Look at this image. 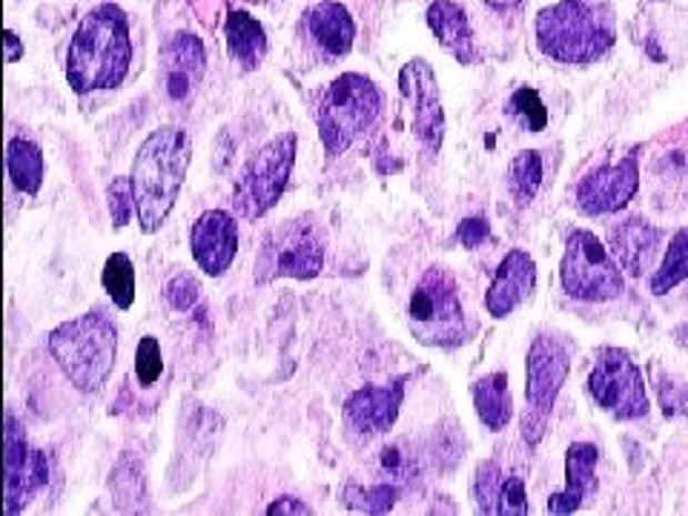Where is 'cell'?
Masks as SVG:
<instances>
[{
	"label": "cell",
	"mask_w": 688,
	"mask_h": 516,
	"mask_svg": "<svg viewBox=\"0 0 688 516\" xmlns=\"http://www.w3.org/2000/svg\"><path fill=\"white\" fill-rule=\"evenodd\" d=\"M49 353L78 391H101L118 358L115 324L101 310L69 318L49 333Z\"/></svg>",
	"instance_id": "277c9868"
},
{
	"label": "cell",
	"mask_w": 688,
	"mask_h": 516,
	"mask_svg": "<svg viewBox=\"0 0 688 516\" xmlns=\"http://www.w3.org/2000/svg\"><path fill=\"white\" fill-rule=\"evenodd\" d=\"M640 190V164L637 155H626L617 164L591 170L577 184V206L585 215L619 213Z\"/></svg>",
	"instance_id": "5bb4252c"
},
{
	"label": "cell",
	"mask_w": 688,
	"mask_h": 516,
	"mask_svg": "<svg viewBox=\"0 0 688 516\" xmlns=\"http://www.w3.org/2000/svg\"><path fill=\"white\" fill-rule=\"evenodd\" d=\"M588 393L606 413L619 422L643 419L648 413V393L643 371L619 347H599L597 365L588 376Z\"/></svg>",
	"instance_id": "8fae6325"
},
{
	"label": "cell",
	"mask_w": 688,
	"mask_h": 516,
	"mask_svg": "<svg viewBox=\"0 0 688 516\" xmlns=\"http://www.w3.org/2000/svg\"><path fill=\"white\" fill-rule=\"evenodd\" d=\"M310 38L333 58L347 55L356 41V23H353L351 12L336 3V0H322L304 14Z\"/></svg>",
	"instance_id": "7402d4cb"
},
{
	"label": "cell",
	"mask_w": 688,
	"mask_h": 516,
	"mask_svg": "<svg viewBox=\"0 0 688 516\" xmlns=\"http://www.w3.org/2000/svg\"><path fill=\"white\" fill-rule=\"evenodd\" d=\"M490 235V224L485 215H468L465 221H459V227H456V239L465 250H476L482 241H488Z\"/></svg>",
	"instance_id": "74e56055"
},
{
	"label": "cell",
	"mask_w": 688,
	"mask_h": 516,
	"mask_svg": "<svg viewBox=\"0 0 688 516\" xmlns=\"http://www.w3.org/2000/svg\"><path fill=\"white\" fill-rule=\"evenodd\" d=\"M399 90L411 107L413 132L427 155H436L445 138V112H442L439 83L434 67L425 58H413L399 72Z\"/></svg>",
	"instance_id": "7c38bea8"
},
{
	"label": "cell",
	"mask_w": 688,
	"mask_h": 516,
	"mask_svg": "<svg viewBox=\"0 0 688 516\" xmlns=\"http://www.w3.org/2000/svg\"><path fill=\"white\" fill-rule=\"evenodd\" d=\"M427 27L436 34V41L451 52L459 63H474L476 61V43H474V29H471L468 12L454 3V0H434L427 7Z\"/></svg>",
	"instance_id": "44dd1931"
},
{
	"label": "cell",
	"mask_w": 688,
	"mask_h": 516,
	"mask_svg": "<svg viewBox=\"0 0 688 516\" xmlns=\"http://www.w3.org/2000/svg\"><path fill=\"white\" fill-rule=\"evenodd\" d=\"M599 447L591 442H574L565 451V488L548 499V514L568 516L597 490Z\"/></svg>",
	"instance_id": "d6986e66"
},
{
	"label": "cell",
	"mask_w": 688,
	"mask_h": 516,
	"mask_svg": "<svg viewBox=\"0 0 688 516\" xmlns=\"http://www.w3.org/2000/svg\"><path fill=\"white\" fill-rule=\"evenodd\" d=\"M660 241L662 230L654 227L651 221L640 219V215H631V219L619 221L608 230V244H611L614 259L631 275H643L646 270H651Z\"/></svg>",
	"instance_id": "ffe728a7"
},
{
	"label": "cell",
	"mask_w": 688,
	"mask_h": 516,
	"mask_svg": "<svg viewBox=\"0 0 688 516\" xmlns=\"http://www.w3.org/2000/svg\"><path fill=\"white\" fill-rule=\"evenodd\" d=\"M471 396H474V407L479 422L488 431H505L514 416V399H510L508 387V373H488V376L476 378L474 387H471Z\"/></svg>",
	"instance_id": "603a6c76"
},
{
	"label": "cell",
	"mask_w": 688,
	"mask_h": 516,
	"mask_svg": "<svg viewBox=\"0 0 688 516\" xmlns=\"http://www.w3.org/2000/svg\"><path fill=\"white\" fill-rule=\"evenodd\" d=\"M267 514L270 516H282V514H290V516L304 514V516H310V514H313V508H310V505H304L302 499H296V496H279L275 503L267 505Z\"/></svg>",
	"instance_id": "ab89813d"
},
{
	"label": "cell",
	"mask_w": 688,
	"mask_h": 516,
	"mask_svg": "<svg viewBox=\"0 0 688 516\" xmlns=\"http://www.w3.org/2000/svg\"><path fill=\"white\" fill-rule=\"evenodd\" d=\"M688 279V230H677L668 241L666 255H662L660 270L651 275V293L654 296H666L677 284Z\"/></svg>",
	"instance_id": "4316f807"
},
{
	"label": "cell",
	"mask_w": 688,
	"mask_h": 516,
	"mask_svg": "<svg viewBox=\"0 0 688 516\" xmlns=\"http://www.w3.org/2000/svg\"><path fill=\"white\" fill-rule=\"evenodd\" d=\"M485 3H488L490 9H514V7H519L523 0H485Z\"/></svg>",
	"instance_id": "b9f144b4"
},
{
	"label": "cell",
	"mask_w": 688,
	"mask_h": 516,
	"mask_svg": "<svg viewBox=\"0 0 688 516\" xmlns=\"http://www.w3.org/2000/svg\"><path fill=\"white\" fill-rule=\"evenodd\" d=\"M462 451H465V439H462V427L454 422H442L436 431V459L445 468H454L456 462H462Z\"/></svg>",
	"instance_id": "d590c367"
},
{
	"label": "cell",
	"mask_w": 688,
	"mask_h": 516,
	"mask_svg": "<svg viewBox=\"0 0 688 516\" xmlns=\"http://www.w3.org/2000/svg\"><path fill=\"white\" fill-rule=\"evenodd\" d=\"M324 227L313 215L282 221L264 235L255 259V284H270L275 279H316L324 267Z\"/></svg>",
	"instance_id": "52a82bcc"
},
{
	"label": "cell",
	"mask_w": 688,
	"mask_h": 516,
	"mask_svg": "<svg viewBox=\"0 0 688 516\" xmlns=\"http://www.w3.org/2000/svg\"><path fill=\"white\" fill-rule=\"evenodd\" d=\"M378 468L382 474L391 476L393 485H399V488H407L413 482H419V456L413 454L407 442H393V445L382 447V454H378Z\"/></svg>",
	"instance_id": "f546056e"
},
{
	"label": "cell",
	"mask_w": 688,
	"mask_h": 516,
	"mask_svg": "<svg viewBox=\"0 0 688 516\" xmlns=\"http://www.w3.org/2000/svg\"><path fill=\"white\" fill-rule=\"evenodd\" d=\"M296 132H284L247 161L233 186V210L241 219H262L279 204L296 166Z\"/></svg>",
	"instance_id": "9c48e42d"
},
{
	"label": "cell",
	"mask_w": 688,
	"mask_h": 516,
	"mask_svg": "<svg viewBox=\"0 0 688 516\" xmlns=\"http://www.w3.org/2000/svg\"><path fill=\"white\" fill-rule=\"evenodd\" d=\"M571 371V356L559 338L539 333L528 347V362H525V399L528 407L523 413V436L528 445H539L548 427L550 411L557 405V396L563 391L565 378Z\"/></svg>",
	"instance_id": "30bf717a"
},
{
	"label": "cell",
	"mask_w": 688,
	"mask_h": 516,
	"mask_svg": "<svg viewBox=\"0 0 688 516\" xmlns=\"http://www.w3.org/2000/svg\"><path fill=\"white\" fill-rule=\"evenodd\" d=\"M660 405L666 416H677L680 411H686L688 405V393L686 387L671 382V378H662L660 382Z\"/></svg>",
	"instance_id": "f35d334b"
},
{
	"label": "cell",
	"mask_w": 688,
	"mask_h": 516,
	"mask_svg": "<svg viewBox=\"0 0 688 516\" xmlns=\"http://www.w3.org/2000/svg\"><path fill=\"white\" fill-rule=\"evenodd\" d=\"M132 63L130 21L115 3L90 9L67 49V81L75 95L118 90Z\"/></svg>",
	"instance_id": "6da1fadb"
},
{
	"label": "cell",
	"mask_w": 688,
	"mask_h": 516,
	"mask_svg": "<svg viewBox=\"0 0 688 516\" xmlns=\"http://www.w3.org/2000/svg\"><path fill=\"white\" fill-rule=\"evenodd\" d=\"M193 259L206 275H224L239 253V224L224 210H206L199 215L190 233Z\"/></svg>",
	"instance_id": "2e32d148"
},
{
	"label": "cell",
	"mask_w": 688,
	"mask_h": 516,
	"mask_svg": "<svg viewBox=\"0 0 688 516\" xmlns=\"http://www.w3.org/2000/svg\"><path fill=\"white\" fill-rule=\"evenodd\" d=\"M510 110L523 118L530 132H543L545 127H548V110H545L539 92L530 90V87H523V90L514 92V98H510Z\"/></svg>",
	"instance_id": "d6a6232c"
},
{
	"label": "cell",
	"mask_w": 688,
	"mask_h": 516,
	"mask_svg": "<svg viewBox=\"0 0 688 516\" xmlns=\"http://www.w3.org/2000/svg\"><path fill=\"white\" fill-rule=\"evenodd\" d=\"M499 514L508 516H523L528 514V494H525V479L523 476H505L503 496H499Z\"/></svg>",
	"instance_id": "8d00e7d4"
},
{
	"label": "cell",
	"mask_w": 688,
	"mask_h": 516,
	"mask_svg": "<svg viewBox=\"0 0 688 516\" xmlns=\"http://www.w3.org/2000/svg\"><path fill=\"white\" fill-rule=\"evenodd\" d=\"M382 112V92L371 78L358 72H344L322 92L316 110L318 138H322L327 159H338L351 150L358 135H365L376 124Z\"/></svg>",
	"instance_id": "5b68a950"
},
{
	"label": "cell",
	"mask_w": 688,
	"mask_h": 516,
	"mask_svg": "<svg viewBox=\"0 0 688 516\" xmlns=\"http://www.w3.org/2000/svg\"><path fill=\"white\" fill-rule=\"evenodd\" d=\"M543 184V155L537 150L516 152L508 166V193L519 206H528L537 199Z\"/></svg>",
	"instance_id": "484cf974"
},
{
	"label": "cell",
	"mask_w": 688,
	"mask_h": 516,
	"mask_svg": "<svg viewBox=\"0 0 688 516\" xmlns=\"http://www.w3.org/2000/svg\"><path fill=\"white\" fill-rule=\"evenodd\" d=\"M164 299L175 313H186L193 310L201 299V284L195 282V275L190 273H179L175 279H170L164 290Z\"/></svg>",
	"instance_id": "e575fe53"
},
{
	"label": "cell",
	"mask_w": 688,
	"mask_h": 516,
	"mask_svg": "<svg viewBox=\"0 0 688 516\" xmlns=\"http://www.w3.org/2000/svg\"><path fill=\"white\" fill-rule=\"evenodd\" d=\"M3 462H7V514H21L32 496L49 482V456L27 442L23 427L12 413H7L3 434Z\"/></svg>",
	"instance_id": "4fadbf2b"
},
{
	"label": "cell",
	"mask_w": 688,
	"mask_h": 516,
	"mask_svg": "<svg viewBox=\"0 0 688 516\" xmlns=\"http://www.w3.org/2000/svg\"><path fill=\"white\" fill-rule=\"evenodd\" d=\"M537 43L550 61L588 67L614 47L611 14L588 0H559L537 14Z\"/></svg>",
	"instance_id": "3957f363"
},
{
	"label": "cell",
	"mask_w": 688,
	"mask_h": 516,
	"mask_svg": "<svg viewBox=\"0 0 688 516\" xmlns=\"http://www.w3.org/2000/svg\"><path fill=\"white\" fill-rule=\"evenodd\" d=\"M227 49L230 55L241 63L244 69H255L267 55V34H264L262 23L255 21L247 12H230L227 23Z\"/></svg>",
	"instance_id": "cb8c5ba5"
},
{
	"label": "cell",
	"mask_w": 688,
	"mask_h": 516,
	"mask_svg": "<svg viewBox=\"0 0 688 516\" xmlns=\"http://www.w3.org/2000/svg\"><path fill=\"white\" fill-rule=\"evenodd\" d=\"M206 75L204 41L193 32L172 34L161 52V87L172 103H186Z\"/></svg>",
	"instance_id": "9a60e30c"
},
{
	"label": "cell",
	"mask_w": 688,
	"mask_h": 516,
	"mask_svg": "<svg viewBox=\"0 0 688 516\" xmlns=\"http://www.w3.org/2000/svg\"><path fill=\"white\" fill-rule=\"evenodd\" d=\"M505 474L499 468V462L488 459L479 462V468L474 474V496L482 514H499V496H503Z\"/></svg>",
	"instance_id": "4dcf8cb0"
},
{
	"label": "cell",
	"mask_w": 688,
	"mask_h": 516,
	"mask_svg": "<svg viewBox=\"0 0 688 516\" xmlns=\"http://www.w3.org/2000/svg\"><path fill=\"white\" fill-rule=\"evenodd\" d=\"M7 166L9 179L21 193L38 195L43 184V172H47L41 146L34 141H27V138H12L7 146Z\"/></svg>",
	"instance_id": "d4e9b609"
},
{
	"label": "cell",
	"mask_w": 688,
	"mask_h": 516,
	"mask_svg": "<svg viewBox=\"0 0 688 516\" xmlns=\"http://www.w3.org/2000/svg\"><path fill=\"white\" fill-rule=\"evenodd\" d=\"M413 338L425 347H459L468 342L456 279L445 267H427L407 302Z\"/></svg>",
	"instance_id": "8992f818"
},
{
	"label": "cell",
	"mask_w": 688,
	"mask_h": 516,
	"mask_svg": "<svg viewBox=\"0 0 688 516\" xmlns=\"http://www.w3.org/2000/svg\"><path fill=\"white\" fill-rule=\"evenodd\" d=\"M101 284L110 293L112 302H115V307L130 310L132 302H135V267H132L130 255L112 253L107 264H103Z\"/></svg>",
	"instance_id": "83f0119b"
},
{
	"label": "cell",
	"mask_w": 688,
	"mask_h": 516,
	"mask_svg": "<svg viewBox=\"0 0 688 516\" xmlns=\"http://www.w3.org/2000/svg\"><path fill=\"white\" fill-rule=\"evenodd\" d=\"M164 371V356H161V344L155 336H144L138 342L135 351V376L141 387H152L161 378Z\"/></svg>",
	"instance_id": "1f68e13d"
},
{
	"label": "cell",
	"mask_w": 688,
	"mask_h": 516,
	"mask_svg": "<svg viewBox=\"0 0 688 516\" xmlns=\"http://www.w3.org/2000/svg\"><path fill=\"white\" fill-rule=\"evenodd\" d=\"M563 290L577 302H611L626 293V279L611 250L591 230H571L559 262Z\"/></svg>",
	"instance_id": "ba28073f"
},
{
	"label": "cell",
	"mask_w": 688,
	"mask_h": 516,
	"mask_svg": "<svg viewBox=\"0 0 688 516\" xmlns=\"http://www.w3.org/2000/svg\"><path fill=\"white\" fill-rule=\"evenodd\" d=\"M399 494L402 488L393 485V482H378V485H371V488H362V485L351 482L342 490V499L347 508L358 510V514H387L396 505Z\"/></svg>",
	"instance_id": "f1b7e54d"
},
{
	"label": "cell",
	"mask_w": 688,
	"mask_h": 516,
	"mask_svg": "<svg viewBox=\"0 0 688 516\" xmlns=\"http://www.w3.org/2000/svg\"><path fill=\"white\" fill-rule=\"evenodd\" d=\"M190 155H193V141L181 127H159L138 146L130 179L135 190L138 224L146 235L159 233L179 201L190 170Z\"/></svg>",
	"instance_id": "7a4b0ae2"
},
{
	"label": "cell",
	"mask_w": 688,
	"mask_h": 516,
	"mask_svg": "<svg viewBox=\"0 0 688 516\" xmlns=\"http://www.w3.org/2000/svg\"><path fill=\"white\" fill-rule=\"evenodd\" d=\"M21 58H23V41L12 32V29H7V61L14 63L21 61Z\"/></svg>",
	"instance_id": "60d3db41"
},
{
	"label": "cell",
	"mask_w": 688,
	"mask_h": 516,
	"mask_svg": "<svg viewBox=\"0 0 688 516\" xmlns=\"http://www.w3.org/2000/svg\"><path fill=\"white\" fill-rule=\"evenodd\" d=\"M107 204H110L112 224L118 230L127 227L135 213V190H132V179H115L107 190Z\"/></svg>",
	"instance_id": "836d02e7"
},
{
	"label": "cell",
	"mask_w": 688,
	"mask_h": 516,
	"mask_svg": "<svg viewBox=\"0 0 688 516\" xmlns=\"http://www.w3.org/2000/svg\"><path fill=\"white\" fill-rule=\"evenodd\" d=\"M537 287V264L525 250H510L505 253L503 264L496 267L494 282L485 293V307L494 318L510 316L525 299Z\"/></svg>",
	"instance_id": "ac0fdd59"
},
{
	"label": "cell",
	"mask_w": 688,
	"mask_h": 516,
	"mask_svg": "<svg viewBox=\"0 0 688 516\" xmlns=\"http://www.w3.org/2000/svg\"><path fill=\"white\" fill-rule=\"evenodd\" d=\"M407 376L393 378L391 385H367L344 402V419L356 434L378 436L387 434L399 419L402 402H405Z\"/></svg>",
	"instance_id": "e0dca14e"
}]
</instances>
